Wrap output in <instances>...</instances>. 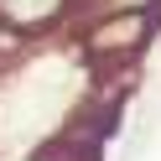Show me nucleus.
Listing matches in <instances>:
<instances>
[{
  "mask_svg": "<svg viewBox=\"0 0 161 161\" xmlns=\"http://www.w3.org/2000/svg\"><path fill=\"white\" fill-rule=\"evenodd\" d=\"M146 31H151V16L146 11H119V16H109V21H99L94 31H88V57H130V52H140L146 47Z\"/></svg>",
  "mask_w": 161,
  "mask_h": 161,
  "instance_id": "f257e3e1",
  "label": "nucleus"
},
{
  "mask_svg": "<svg viewBox=\"0 0 161 161\" xmlns=\"http://www.w3.org/2000/svg\"><path fill=\"white\" fill-rule=\"evenodd\" d=\"M63 5L68 0H0V21H11V26H42V21H52Z\"/></svg>",
  "mask_w": 161,
  "mask_h": 161,
  "instance_id": "7ed1b4c3",
  "label": "nucleus"
},
{
  "mask_svg": "<svg viewBox=\"0 0 161 161\" xmlns=\"http://www.w3.org/2000/svg\"><path fill=\"white\" fill-rule=\"evenodd\" d=\"M109 130V119H94V125L83 130H63L57 140H47L42 151H36V161H99V135Z\"/></svg>",
  "mask_w": 161,
  "mask_h": 161,
  "instance_id": "f03ea898",
  "label": "nucleus"
}]
</instances>
